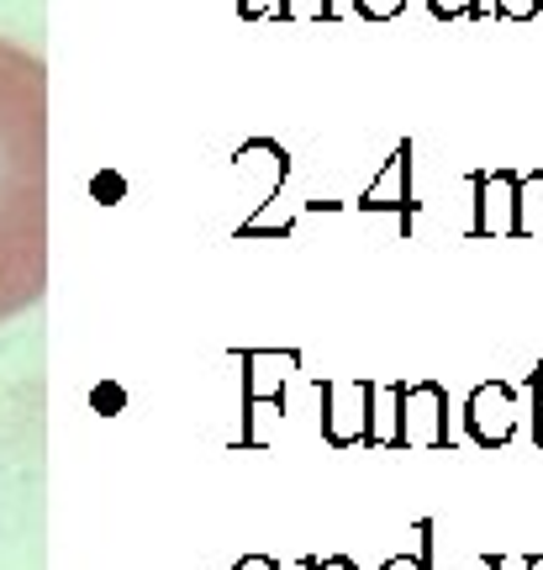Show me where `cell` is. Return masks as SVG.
<instances>
[{"instance_id": "obj_1", "label": "cell", "mask_w": 543, "mask_h": 570, "mask_svg": "<svg viewBox=\"0 0 543 570\" xmlns=\"http://www.w3.org/2000/svg\"><path fill=\"white\" fill-rule=\"evenodd\" d=\"M48 291V69L0 38V323Z\"/></svg>"}, {"instance_id": "obj_2", "label": "cell", "mask_w": 543, "mask_h": 570, "mask_svg": "<svg viewBox=\"0 0 543 570\" xmlns=\"http://www.w3.org/2000/svg\"><path fill=\"white\" fill-rule=\"evenodd\" d=\"M396 433H385L391 449H448V391L438 381H417V386H396Z\"/></svg>"}, {"instance_id": "obj_3", "label": "cell", "mask_w": 543, "mask_h": 570, "mask_svg": "<svg viewBox=\"0 0 543 570\" xmlns=\"http://www.w3.org/2000/svg\"><path fill=\"white\" fill-rule=\"evenodd\" d=\"M517 169H475L470 190H475V223L470 238H517Z\"/></svg>"}, {"instance_id": "obj_4", "label": "cell", "mask_w": 543, "mask_h": 570, "mask_svg": "<svg viewBox=\"0 0 543 570\" xmlns=\"http://www.w3.org/2000/svg\"><path fill=\"white\" fill-rule=\"evenodd\" d=\"M464 428H470V439L481 449L512 444V433H517V391L506 386V381L475 386L470 402H464Z\"/></svg>"}, {"instance_id": "obj_5", "label": "cell", "mask_w": 543, "mask_h": 570, "mask_svg": "<svg viewBox=\"0 0 543 570\" xmlns=\"http://www.w3.org/2000/svg\"><path fill=\"white\" fill-rule=\"evenodd\" d=\"M338 396L348 407H338L323 391L327 407V444L348 449V444H375V386L369 381H338Z\"/></svg>"}, {"instance_id": "obj_6", "label": "cell", "mask_w": 543, "mask_h": 570, "mask_svg": "<svg viewBox=\"0 0 543 570\" xmlns=\"http://www.w3.org/2000/svg\"><path fill=\"white\" fill-rule=\"evenodd\" d=\"M359 206H364V212H396V217H402V227L412 233V217H417V202H412V138L396 142L391 164L381 169V180L359 196Z\"/></svg>"}, {"instance_id": "obj_7", "label": "cell", "mask_w": 543, "mask_h": 570, "mask_svg": "<svg viewBox=\"0 0 543 570\" xmlns=\"http://www.w3.org/2000/svg\"><path fill=\"white\" fill-rule=\"evenodd\" d=\"M517 238H543V169L517 180Z\"/></svg>"}, {"instance_id": "obj_8", "label": "cell", "mask_w": 543, "mask_h": 570, "mask_svg": "<svg viewBox=\"0 0 543 570\" xmlns=\"http://www.w3.org/2000/svg\"><path fill=\"white\" fill-rule=\"evenodd\" d=\"M333 0H280V21H327Z\"/></svg>"}, {"instance_id": "obj_9", "label": "cell", "mask_w": 543, "mask_h": 570, "mask_svg": "<svg viewBox=\"0 0 543 570\" xmlns=\"http://www.w3.org/2000/svg\"><path fill=\"white\" fill-rule=\"evenodd\" d=\"M427 6H433V17L438 21H454V17H491V11H485L481 0H427Z\"/></svg>"}, {"instance_id": "obj_10", "label": "cell", "mask_w": 543, "mask_h": 570, "mask_svg": "<svg viewBox=\"0 0 543 570\" xmlns=\"http://www.w3.org/2000/svg\"><path fill=\"white\" fill-rule=\"evenodd\" d=\"M354 11L364 21H396L406 11V0H354Z\"/></svg>"}, {"instance_id": "obj_11", "label": "cell", "mask_w": 543, "mask_h": 570, "mask_svg": "<svg viewBox=\"0 0 543 570\" xmlns=\"http://www.w3.org/2000/svg\"><path fill=\"white\" fill-rule=\"evenodd\" d=\"M543 11V0H496V17H512V21H527V17H539Z\"/></svg>"}, {"instance_id": "obj_12", "label": "cell", "mask_w": 543, "mask_h": 570, "mask_svg": "<svg viewBox=\"0 0 543 570\" xmlns=\"http://www.w3.org/2000/svg\"><path fill=\"white\" fill-rule=\"evenodd\" d=\"M527 391H533V412H539V417H533V444L543 449V370L527 375Z\"/></svg>"}, {"instance_id": "obj_13", "label": "cell", "mask_w": 543, "mask_h": 570, "mask_svg": "<svg viewBox=\"0 0 543 570\" xmlns=\"http://www.w3.org/2000/svg\"><path fill=\"white\" fill-rule=\"evenodd\" d=\"M491 570H533V560H491Z\"/></svg>"}, {"instance_id": "obj_14", "label": "cell", "mask_w": 543, "mask_h": 570, "mask_svg": "<svg viewBox=\"0 0 543 570\" xmlns=\"http://www.w3.org/2000/svg\"><path fill=\"white\" fill-rule=\"evenodd\" d=\"M385 570H427V560H391Z\"/></svg>"}]
</instances>
